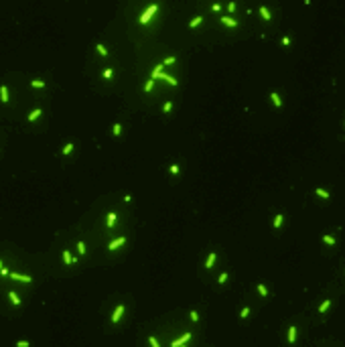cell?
Wrapping results in <instances>:
<instances>
[{
  "label": "cell",
  "instance_id": "cell-26",
  "mask_svg": "<svg viewBox=\"0 0 345 347\" xmlns=\"http://www.w3.org/2000/svg\"><path fill=\"white\" fill-rule=\"evenodd\" d=\"M225 280H227V272H221V274H219V278H217V282H219V284H223Z\"/></svg>",
  "mask_w": 345,
  "mask_h": 347
},
{
  "label": "cell",
  "instance_id": "cell-16",
  "mask_svg": "<svg viewBox=\"0 0 345 347\" xmlns=\"http://www.w3.org/2000/svg\"><path fill=\"white\" fill-rule=\"evenodd\" d=\"M8 297H10V301H12V304H20V299L16 297V292H8Z\"/></svg>",
  "mask_w": 345,
  "mask_h": 347
},
{
  "label": "cell",
  "instance_id": "cell-34",
  "mask_svg": "<svg viewBox=\"0 0 345 347\" xmlns=\"http://www.w3.org/2000/svg\"><path fill=\"white\" fill-rule=\"evenodd\" d=\"M112 75H114V71H112V69H106V71H104V77H108V79H110Z\"/></svg>",
  "mask_w": 345,
  "mask_h": 347
},
{
  "label": "cell",
  "instance_id": "cell-28",
  "mask_svg": "<svg viewBox=\"0 0 345 347\" xmlns=\"http://www.w3.org/2000/svg\"><path fill=\"white\" fill-rule=\"evenodd\" d=\"M71 150H73V144H67V146L63 148V152H61V154H71Z\"/></svg>",
  "mask_w": 345,
  "mask_h": 347
},
{
  "label": "cell",
  "instance_id": "cell-33",
  "mask_svg": "<svg viewBox=\"0 0 345 347\" xmlns=\"http://www.w3.org/2000/svg\"><path fill=\"white\" fill-rule=\"evenodd\" d=\"M148 343H150L152 347H158V341H156L154 337H148Z\"/></svg>",
  "mask_w": 345,
  "mask_h": 347
},
{
  "label": "cell",
  "instance_id": "cell-2",
  "mask_svg": "<svg viewBox=\"0 0 345 347\" xmlns=\"http://www.w3.org/2000/svg\"><path fill=\"white\" fill-rule=\"evenodd\" d=\"M165 77V71H163V63L161 65H156L154 67V71H152V79H163Z\"/></svg>",
  "mask_w": 345,
  "mask_h": 347
},
{
  "label": "cell",
  "instance_id": "cell-31",
  "mask_svg": "<svg viewBox=\"0 0 345 347\" xmlns=\"http://www.w3.org/2000/svg\"><path fill=\"white\" fill-rule=\"evenodd\" d=\"M31 86H33V87H45V83H43V81H37V79H35V81H31Z\"/></svg>",
  "mask_w": 345,
  "mask_h": 347
},
{
  "label": "cell",
  "instance_id": "cell-23",
  "mask_svg": "<svg viewBox=\"0 0 345 347\" xmlns=\"http://www.w3.org/2000/svg\"><path fill=\"white\" fill-rule=\"evenodd\" d=\"M225 8H227V12H236V8H238V4H236V2H229V4H227Z\"/></svg>",
  "mask_w": 345,
  "mask_h": 347
},
{
  "label": "cell",
  "instance_id": "cell-8",
  "mask_svg": "<svg viewBox=\"0 0 345 347\" xmlns=\"http://www.w3.org/2000/svg\"><path fill=\"white\" fill-rule=\"evenodd\" d=\"M201 22H203V16H195V18L189 22V29H195V27H199Z\"/></svg>",
  "mask_w": 345,
  "mask_h": 347
},
{
  "label": "cell",
  "instance_id": "cell-9",
  "mask_svg": "<svg viewBox=\"0 0 345 347\" xmlns=\"http://www.w3.org/2000/svg\"><path fill=\"white\" fill-rule=\"evenodd\" d=\"M270 100H272V104H274L276 108H280V106H282V102H280L278 93H274V91H272V93H270Z\"/></svg>",
  "mask_w": 345,
  "mask_h": 347
},
{
  "label": "cell",
  "instance_id": "cell-24",
  "mask_svg": "<svg viewBox=\"0 0 345 347\" xmlns=\"http://www.w3.org/2000/svg\"><path fill=\"white\" fill-rule=\"evenodd\" d=\"M95 49L100 51V55H104V57L108 55V51H106V47H104V45H95Z\"/></svg>",
  "mask_w": 345,
  "mask_h": 347
},
{
  "label": "cell",
  "instance_id": "cell-1",
  "mask_svg": "<svg viewBox=\"0 0 345 347\" xmlns=\"http://www.w3.org/2000/svg\"><path fill=\"white\" fill-rule=\"evenodd\" d=\"M156 12H158V6H156V4H150V6L140 14V22H142V25H148V20H150Z\"/></svg>",
  "mask_w": 345,
  "mask_h": 347
},
{
  "label": "cell",
  "instance_id": "cell-3",
  "mask_svg": "<svg viewBox=\"0 0 345 347\" xmlns=\"http://www.w3.org/2000/svg\"><path fill=\"white\" fill-rule=\"evenodd\" d=\"M189 339H191V333H185V335H183L181 339H177V341H172V343H171V347H179V345H183V343H187Z\"/></svg>",
  "mask_w": 345,
  "mask_h": 347
},
{
  "label": "cell",
  "instance_id": "cell-22",
  "mask_svg": "<svg viewBox=\"0 0 345 347\" xmlns=\"http://www.w3.org/2000/svg\"><path fill=\"white\" fill-rule=\"evenodd\" d=\"M282 219H284V215H276V217H274V227H280Z\"/></svg>",
  "mask_w": 345,
  "mask_h": 347
},
{
  "label": "cell",
  "instance_id": "cell-35",
  "mask_svg": "<svg viewBox=\"0 0 345 347\" xmlns=\"http://www.w3.org/2000/svg\"><path fill=\"white\" fill-rule=\"evenodd\" d=\"M323 240H325V242H327V244H335V240H333V238H331V236H323Z\"/></svg>",
  "mask_w": 345,
  "mask_h": 347
},
{
  "label": "cell",
  "instance_id": "cell-17",
  "mask_svg": "<svg viewBox=\"0 0 345 347\" xmlns=\"http://www.w3.org/2000/svg\"><path fill=\"white\" fill-rule=\"evenodd\" d=\"M152 87H154V79H152V77H150V79H148V81H146V86L142 87V89H144V91H150V89H152Z\"/></svg>",
  "mask_w": 345,
  "mask_h": 347
},
{
  "label": "cell",
  "instance_id": "cell-20",
  "mask_svg": "<svg viewBox=\"0 0 345 347\" xmlns=\"http://www.w3.org/2000/svg\"><path fill=\"white\" fill-rule=\"evenodd\" d=\"M163 79H167V81H169L171 86H175V87H177V83H179V81H177L175 77H171V75H167V73H165V77H163Z\"/></svg>",
  "mask_w": 345,
  "mask_h": 347
},
{
  "label": "cell",
  "instance_id": "cell-7",
  "mask_svg": "<svg viewBox=\"0 0 345 347\" xmlns=\"http://www.w3.org/2000/svg\"><path fill=\"white\" fill-rule=\"evenodd\" d=\"M0 97H2V102H4V104L8 102V87H6V86H0Z\"/></svg>",
  "mask_w": 345,
  "mask_h": 347
},
{
  "label": "cell",
  "instance_id": "cell-14",
  "mask_svg": "<svg viewBox=\"0 0 345 347\" xmlns=\"http://www.w3.org/2000/svg\"><path fill=\"white\" fill-rule=\"evenodd\" d=\"M260 14H262V16H264V18H266V20H270V18H272V16H270V12H268V8H266V6H260Z\"/></svg>",
  "mask_w": 345,
  "mask_h": 347
},
{
  "label": "cell",
  "instance_id": "cell-13",
  "mask_svg": "<svg viewBox=\"0 0 345 347\" xmlns=\"http://www.w3.org/2000/svg\"><path fill=\"white\" fill-rule=\"evenodd\" d=\"M213 262H215V252H211V254L207 256V262H205V266H207V268H211V266H213Z\"/></svg>",
  "mask_w": 345,
  "mask_h": 347
},
{
  "label": "cell",
  "instance_id": "cell-43",
  "mask_svg": "<svg viewBox=\"0 0 345 347\" xmlns=\"http://www.w3.org/2000/svg\"><path fill=\"white\" fill-rule=\"evenodd\" d=\"M0 268H2V262H0Z\"/></svg>",
  "mask_w": 345,
  "mask_h": 347
},
{
  "label": "cell",
  "instance_id": "cell-11",
  "mask_svg": "<svg viewBox=\"0 0 345 347\" xmlns=\"http://www.w3.org/2000/svg\"><path fill=\"white\" fill-rule=\"evenodd\" d=\"M297 339V327H288V343H292Z\"/></svg>",
  "mask_w": 345,
  "mask_h": 347
},
{
  "label": "cell",
  "instance_id": "cell-21",
  "mask_svg": "<svg viewBox=\"0 0 345 347\" xmlns=\"http://www.w3.org/2000/svg\"><path fill=\"white\" fill-rule=\"evenodd\" d=\"M317 195L319 197H323V199H329V193L325 191V189H317Z\"/></svg>",
  "mask_w": 345,
  "mask_h": 347
},
{
  "label": "cell",
  "instance_id": "cell-40",
  "mask_svg": "<svg viewBox=\"0 0 345 347\" xmlns=\"http://www.w3.org/2000/svg\"><path fill=\"white\" fill-rule=\"evenodd\" d=\"M0 274H2V276H6V274H10V272H8V268H4V266H2V268H0Z\"/></svg>",
  "mask_w": 345,
  "mask_h": 347
},
{
  "label": "cell",
  "instance_id": "cell-10",
  "mask_svg": "<svg viewBox=\"0 0 345 347\" xmlns=\"http://www.w3.org/2000/svg\"><path fill=\"white\" fill-rule=\"evenodd\" d=\"M12 278L20 280V282H31V276H22V274H16V272H12Z\"/></svg>",
  "mask_w": 345,
  "mask_h": 347
},
{
  "label": "cell",
  "instance_id": "cell-41",
  "mask_svg": "<svg viewBox=\"0 0 345 347\" xmlns=\"http://www.w3.org/2000/svg\"><path fill=\"white\" fill-rule=\"evenodd\" d=\"M282 45H290V39H288V37H282Z\"/></svg>",
  "mask_w": 345,
  "mask_h": 347
},
{
  "label": "cell",
  "instance_id": "cell-4",
  "mask_svg": "<svg viewBox=\"0 0 345 347\" xmlns=\"http://www.w3.org/2000/svg\"><path fill=\"white\" fill-rule=\"evenodd\" d=\"M122 313H124V304H118L116 313L112 315V323H118V321H120V317H122Z\"/></svg>",
  "mask_w": 345,
  "mask_h": 347
},
{
  "label": "cell",
  "instance_id": "cell-5",
  "mask_svg": "<svg viewBox=\"0 0 345 347\" xmlns=\"http://www.w3.org/2000/svg\"><path fill=\"white\" fill-rule=\"evenodd\" d=\"M221 22H223L225 27H238V22H236L234 18H229V16H221Z\"/></svg>",
  "mask_w": 345,
  "mask_h": 347
},
{
  "label": "cell",
  "instance_id": "cell-25",
  "mask_svg": "<svg viewBox=\"0 0 345 347\" xmlns=\"http://www.w3.org/2000/svg\"><path fill=\"white\" fill-rule=\"evenodd\" d=\"M77 252H79V254H86V246H83V242H81V240L77 242Z\"/></svg>",
  "mask_w": 345,
  "mask_h": 347
},
{
  "label": "cell",
  "instance_id": "cell-38",
  "mask_svg": "<svg viewBox=\"0 0 345 347\" xmlns=\"http://www.w3.org/2000/svg\"><path fill=\"white\" fill-rule=\"evenodd\" d=\"M175 61H177L175 57H167V59H165V63H167V65H171V63H175Z\"/></svg>",
  "mask_w": 345,
  "mask_h": 347
},
{
  "label": "cell",
  "instance_id": "cell-6",
  "mask_svg": "<svg viewBox=\"0 0 345 347\" xmlns=\"http://www.w3.org/2000/svg\"><path fill=\"white\" fill-rule=\"evenodd\" d=\"M124 242H126V238H118V240H114V242L110 244V250H116V248H120Z\"/></svg>",
  "mask_w": 345,
  "mask_h": 347
},
{
  "label": "cell",
  "instance_id": "cell-19",
  "mask_svg": "<svg viewBox=\"0 0 345 347\" xmlns=\"http://www.w3.org/2000/svg\"><path fill=\"white\" fill-rule=\"evenodd\" d=\"M63 260H65V264H71V262H73V258H71V254H69L67 250L63 252Z\"/></svg>",
  "mask_w": 345,
  "mask_h": 347
},
{
  "label": "cell",
  "instance_id": "cell-29",
  "mask_svg": "<svg viewBox=\"0 0 345 347\" xmlns=\"http://www.w3.org/2000/svg\"><path fill=\"white\" fill-rule=\"evenodd\" d=\"M248 315H250V308H248V306H246V308H242V313H240V317H242V319H246Z\"/></svg>",
  "mask_w": 345,
  "mask_h": 347
},
{
  "label": "cell",
  "instance_id": "cell-39",
  "mask_svg": "<svg viewBox=\"0 0 345 347\" xmlns=\"http://www.w3.org/2000/svg\"><path fill=\"white\" fill-rule=\"evenodd\" d=\"M169 171H171L172 175H177V173H179V167H177V165H172V167H171V169H169Z\"/></svg>",
  "mask_w": 345,
  "mask_h": 347
},
{
  "label": "cell",
  "instance_id": "cell-32",
  "mask_svg": "<svg viewBox=\"0 0 345 347\" xmlns=\"http://www.w3.org/2000/svg\"><path fill=\"white\" fill-rule=\"evenodd\" d=\"M171 108H172V102H167V104L163 106V110H165V112H171Z\"/></svg>",
  "mask_w": 345,
  "mask_h": 347
},
{
  "label": "cell",
  "instance_id": "cell-15",
  "mask_svg": "<svg viewBox=\"0 0 345 347\" xmlns=\"http://www.w3.org/2000/svg\"><path fill=\"white\" fill-rule=\"evenodd\" d=\"M329 304H331V301H329V299H327V301H323V303H321V306H319V313H325V311L329 308Z\"/></svg>",
  "mask_w": 345,
  "mask_h": 347
},
{
  "label": "cell",
  "instance_id": "cell-42",
  "mask_svg": "<svg viewBox=\"0 0 345 347\" xmlns=\"http://www.w3.org/2000/svg\"><path fill=\"white\" fill-rule=\"evenodd\" d=\"M16 345H18V347H29V343H27V341H18Z\"/></svg>",
  "mask_w": 345,
  "mask_h": 347
},
{
  "label": "cell",
  "instance_id": "cell-27",
  "mask_svg": "<svg viewBox=\"0 0 345 347\" xmlns=\"http://www.w3.org/2000/svg\"><path fill=\"white\" fill-rule=\"evenodd\" d=\"M258 292L262 294V297H266V294H268V290H266V286H264V284H258Z\"/></svg>",
  "mask_w": 345,
  "mask_h": 347
},
{
  "label": "cell",
  "instance_id": "cell-36",
  "mask_svg": "<svg viewBox=\"0 0 345 347\" xmlns=\"http://www.w3.org/2000/svg\"><path fill=\"white\" fill-rule=\"evenodd\" d=\"M189 317H191V321H199V315H197L195 311H191V315H189Z\"/></svg>",
  "mask_w": 345,
  "mask_h": 347
},
{
  "label": "cell",
  "instance_id": "cell-12",
  "mask_svg": "<svg viewBox=\"0 0 345 347\" xmlns=\"http://www.w3.org/2000/svg\"><path fill=\"white\" fill-rule=\"evenodd\" d=\"M39 116H41V108H37V110H33V112L29 114V120H31V122H35V120H37Z\"/></svg>",
  "mask_w": 345,
  "mask_h": 347
},
{
  "label": "cell",
  "instance_id": "cell-30",
  "mask_svg": "<svg viewBox=\"0 0 345 347\" xmlns=\"http://www.w3.org/2000/svg\"><path fill=\"white\" fill-rule=\"evenodd\" d=\"M120 132H122V124H116V126H114V136H118Z\"/></svg>",
  "mask_w": 345,
  "mask_h": 347
},
{
  "label": "cell",
  "instance_id": "cell-37",
  "mask_svg": "<svg viewBox=\"0 0 345 347\" xmlns=\"http://www.w3.org/2000/svg\"><path fill=\"white\" fill-rule=\"evenodd\" d=\"M211 10H215V12H219V10H221V4H217V2H215V4H211Z\"/></svg>",
  "mask_w": 345,
  "mask_h": 347
},
{
  "label": "cell",
  "instance_id": "cell-18",
  "mask_svg": "<svg viewBox=\"0 0 345 347\" xmlns=\"http://www.w3.org/2000/svg\"><path fill=\"white\" fill-rule=\"evenodd\" d=\"M116 217H118L116 213H110V215H108V227H112V225L116 223Z\"/></svg>",
  "mask_w": 345,
  "mask_h": 347
}]
</instances>
